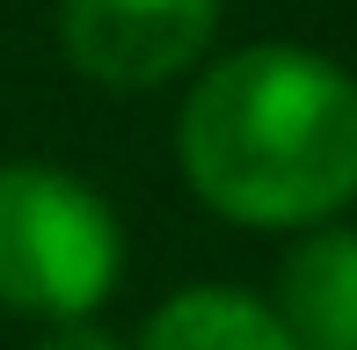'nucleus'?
Returning <instances> with one entry per match:
<instances>
[{"mask_svg": "<svg viewBox=\"0 0 357 350\" xmlns=\"http://www.w3.org/2000/svg\"><path fill=\"white\" fill-rule=\"evenodd\" d=\"M132 350H299L278 307L241 284H183L146 314Z\"/></svg>", "mask_w": 357, "mask_h": 350, "instance_id": "obj_5", "label": "nucleus"}, {"mask_svg": "<svg viewBox=\"0 0 357 350\" xmlns=\"http://www.w3.org/2000/svg\"><path fill=\"white\" fill-rule=\"evenodd\" d=\"M124 277V227L102 190L52 161H0V307L88 321Z\"/></svg>", "mask_w": 357, "mask_h": 350, "instance_id": "obj_2", "label": "nucleus"}, {"mask_svg": "<svg viewBox=\"0 0 357 350\" xmlns=\"http://www.w3.org/2000/svg\"><path fill=\"white\" fill-rule=\"evenodd\" d=\"M219 37V0H59V52L95 88H160Z\"/></svg>", "mask_w": 357, "mask_h": 350, "instance_id": "obj_3", "label": "nucleus"}, {"mask_svg": "<svg viewBox=\"0 0 357 350\" xmlns=\"http://www.w3.org/2000/svg\"><path fill=\"white\" fill-rule=\"evenodd\" d=\"M175 161L204 212L306 234L357 197V81L306 44H241L190 81Z\"/></svg>", "mask_w": 357, "mask_h": 350, "instance_id": "obj_1", "label": "nucleus"}, {"mask_svg": "<svg viewBox=\"0 0 357 350\" xmlns=\"http://www.w3.org/2000/svg\"><path fill=\"white\" fill-rule=\"evenodd\" d=\"M278 321L299 350H357V227H306L278 270Z\"/></svg>", "mask_w": 357, "mask_h": 350, "instance_id": "obj_4", "label": "nucleus"}, {"mask_svg": "<svg viewBox=\"0 0 357 350\" xmlns=\"http://www.w3.org/2000/svg\"><path fill=\"white\" fill-rule=\"evenodd\" d=\"M37 350H132V343H117V336L88 314V321H52V328L37 336Z\"/></svg>", "mask_w": 357, "mask_h": 350, "instance_id": "obj_6", "label": "nucleus"}]
</instances>
